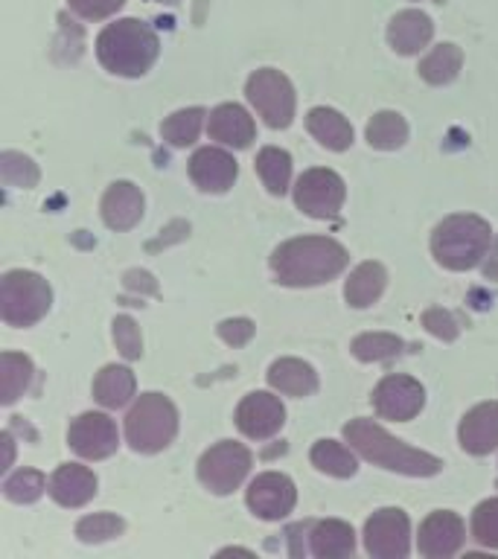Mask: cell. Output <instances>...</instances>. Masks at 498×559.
Segmentation results:
<instances>
[{
    "label": "cell",
    "instance_id": "30bf717a",
    "mask_svg": "<svg viewBox=\"0 0 498 559\" xmlns=\"http://www.w3.org/2000/svg\"><path fill=\"white\" fill-rule=\"evenodd\" d=\"M365 550L374 559H405L411 554V522L400 507L376 510L365 524Z\"/></svg>",
    "mask_w": 498,
    "mask_h": 559
},
{
    "label": "cell",
    "instance_id": "9a60e30c",
    "mask_svg": "<svg viewBox=\"0 0 498 559\" xmlns=\"http://www.w3.org/2000/svg\"><path fill=\"white\" fill-rule=\"evenodd\" d=\"M466 542V527L463 519L452 510H435L419 524L417 550L426 559H449L463 548Z\"/></svg>",
    "mask_w": 498,
    "mask_h": 559
},
{
    "label": "cell",
    "instance_id": "1f68e13d",
    "mask_svg": "<svg viewBox=\"0 0 498 559\" xmlns=\"http://www.w3.org/2000/svg\"><path fill=\"white\" fill-rule=\"evenodd\" d=\"M204 117H208L204 108H181V111H175L173 117H166L161 122V134L173 148H187L199 140Z\"/></svg>",
    "mask_w": 498,
    "mask_h": 559
},
{
    "label": "cell",
    "instance_id": "d4e9b609",
    "mask_svg": "<svg viewBox=\"0 0 498 559\" xmlns=\"http://www.w3.org/2000/svg\"><path fill=\"white\" fill-rule=\"evenodd\" d=\"M384 286H388V271L382 262L367 260L353 269V274L344 283V297L353 309H367L382 297Z\"/></svg>",
    "mask_w": 498,
    "mask_h": 559
},
{
    "label": "cell",
    "instance_id": "2e32d148",
    "mask_svg": "<svg viewBox=\"0 0 498 559\" xmlns=\"http://www.w3.org/2000/svg\"><path fill=\"white\" fill-rule=\"evenodd\" d=\"M236 175H239V164L225 148L204 146L190 157V178L201 192L222 195L234 187Z\"/></svg>",
    "mask_w": 498,
    "mask_h": 559
},
{
    "label": "cell",
    "instance_id": "6da1fadb",
    "mask_svg": "<svg viewBox=\"0 0 498 559\" xmlns=\"http://www.w3.org/2000/svg\"><path fill=\"white\" fill-rule=\"evenodd\" d=\"M347 262V248L332 236H297L274 248L269 265L280 286L309 288L339 277Z\"/></svg>",
    "mask_w": 498,
    "mask_h": 559
},
{
    "label": "cell",
    "instance_id": "277c9868",
    "mask_svg": "<svg viewBox=\"0 0 498 559\" xmlns=\"http://www.w3.org/2000/svg\"><path fill=\"white\" fill-rule=\"evenodd\" d=\"M493 230L487 218L475 213L446 216L431 234V253L449 271H472L487 260Z\"/></svg>",
    "mask_w": 498,
    "mask_h": 559
},
{
    "label": "cell",
    "instance_id": "e0dca14e",
    "mask_svg": "<svg viewBox=\"0 0 498 559\" xmlns=\"http://www.w3.org/2000/svg\"><path fill=\"white\" fill-rule=\"evenodd\" d=\"M458 440L466 454L484 457V454L498 449V402H481L472 411H466L458 426Z\"/></svg>",
    "mask_w": 498,
    "mask_h": 559
},
{
    "label": "cell",
    "instance_id": "9c48e42d",
    "mask_svg": "<svg viewBox=\"0 0 498 559\" xmlns=\"http://www.w3.org/2000/svg\"><path fill=\"white\" fill-rule=\"evenodd\" d=\"M347 187L344 178L332 169H306L295 183V204L309 218H335L344 207Z\"/></svg>",
    "mask_w": 498,
    "mask_h": 559
},
{
    "label": "cell",
    "instance_id": "7a4b0ae2",
    "mask_svg": "<svg viewBox=\"0 0 498 559\" xmlns=\"http://www.w3.org/2000/svg\"><path fill=\"white\" fill-rule=\"evenodd\" d=\"M344 440L349 443L353 452H358L367 463L382 466L388 472H400L408 478H431L443 469V461L435 454L414 449V445L402 443L396 437H391L379 423L367 417L349 419L344 426Z\"/></svg>",
    "mask_w": 498,
    "mask_h": 559
},
{
    "label": "cell",
    "instance_id": "ac0fdd59",
    "mask_svg": "<svg viewBox=\"0 0 498 559\" xmlns=\"http://www.w3.org/2000/svg\"><path fill=\"white\" fill-rule=\"evenodd\" d=\"M96 487H99V480H96L94 469H87L82 463H61L59 469L50 475L47 492L59 507L76 510L96 496Z\"/></svg>",
    "mask_w": 498,
    "mask_h": 559
},
{
    "label": "cell",
    "instance_id": "8fae6325",
    "mask_svg": "<svg viewBox=\"0 0 498 559\" xmlns=\"http://www.w3.org/2000/svg\"><path fill=\"white\" fill-rule=\"evenodd\" d=\"M370 402H374L376 414L382 419L408 423V419L417 417L419 411H423V405H426V388H423L414 376L391 373L376 384Z\"/></svg>",
    "mask_w": 498,
    "mask_h": 559
},
{
    "label": "cell",
    "instance_id": "7c38bea8",
    "mask_svg": "<svg viewBox=\"0 0 498 559\" xmlns=\"http://www.w3.org/2000/svg\"><path fill=\"white\" fill-rule=\"evenodd\" d=\"M68 445L85 461H105V457H111L117 452L120 431H117V423L108 414L87 411V414H79L70 423Z\"/></svg>",
    "mask_w": 498,
    "mask_h": 559
},
{
    "label": "cell",
    "instance_id": "d6a6232c",
    "mask_svg": "<svg viewBox=\"0 0 498 559\" xmlns=\"http://www.w3.org/2000/svg\"><path fill=\"white\" fill-rule=\"evenodd\" d=\"M402 338L393 335V332H365L353 338V356L365 365H374V361H388V358H396L402 353Z\"/></svg>",
    "mask_w": 498,
    "mask_h": 559
},
{
    "label": "cell",
    "instance_id": "484cf974",
    "mask_svg": "<svg viewBox=\"0 0 498 559\" xmlns=\"http://www.w3.org/2000/svg\"><path fill=\"white\" fill-rule=\"evenodd\" d=\"M138 391V379L126 365H105L94 379V400L108 411L129 405Z\"/></svg>",
    "mask_w": 498,
    "mask_h": 559
},
{
    "label": "cell",
    "instance_id": "d6986e66",
    "mask_svg": "<svg viewBox=\"0 0 498 559\" xmlns=\"http://www.w3.org/2000/svg\"><path fill=\"white\" fill-rule=\"evenodd\" d=\"M435 38V21L419 9H402L388 24V44L400 56H417Z\"/></svg>",
    "mask_w": 498,
    "mask_h": 559
},
{
    "label": "cell",
    "instance_id": "f546056e",
    "mask_svg": "<svg viewBox=\"0 0 498 559\" xmlns=\"http://www.w3.org/2000/svg\"><path fill=\"white\" fill-rule=\"evenodd\" d=\"M365 134L370 148L396 152V148L405 146V140H408V122H405V117L396 111H379L374 114V120L367 122Z\"/></svg>",
    "mask_w": 498,
    "mask_h": 559
},
{
    "label": "cell",
    "instance_id": "836d02e7",
    "mask_svg": "<svg viewBox=\"0 0 498 559\" xmlns=\"http://www.w3.org/2000/svg\"><path fill=\"white\" fill-rule=\"evenodd\" d=\"M50 487V480L44 478L38 469H17L12 475H7L3 480V496L12 501V504H33L44 496V489Z\"/></svg>",
    "mask_w": 498,
    "mask_h": 559
},
{
    "label": "cell",
    "instance_id": "60d3db41",
    "mask_svg": "<svg viewBox=\"0 0 498 559\" xmlns=\"http://www.w3.org/2000/svg\"><path fill=\"white\" fill-rule=\"evenodd\" d=\"M218 338L225 341L227 347H245L253 338V321L248 318H227L218 323Z\"/></svg>",
    "mask_w": 498,
    "mask_h": 559
},
{
    "label": "cell",
    "instance_id": "b9f144b4",
    "mask_svg": "<svg viewBox=\"0 0 498 559\" xmlns=\"http://www.w3.org/2000/svg\"><path fill=\"white\" fill-rule=\"evenodd\" d=\"M484 277L498 280V236L493 239V245H489L487 260H484Z\"/></svg>",
    "mask_w": 498,
    "mask_h": 559
},
{
    "label": "cell",
    "instance_id": "7402d4cb",
    "mask_svg": "<svg viewBox=\"0 0 498 559\" xmlns=\"http://www.w3.org/2000/svg\"><path fill=\"white\" fill-rule=\"evenodd\" d=\"M309 550L321 559L353 557L356 531L341 519H323V522L309 524Z\"/></svg>",
    "mask_w": 498,
    "mask_h": 559
},
{
    "label": "cell",
    "instance_id": "8d00e7d4",
    "mask_svg": "<svg viewBox=\"0 0 498 559\" xmlns=\"http://www.w3.org/2000/svg\"><path fill=\"white\" fill-rule=\"evenodd\" d=\"M472 539L481 548L498 550V498H487L472 513Z\"/></svg>",
    "mask_w": 498,
    "mask_h": 559
},
{
    "label": "cell",
    "instance_id": "603a6c76",
    "mask_svg": "<svg viewBox=\"0 0 498 559\" xmlns=\"http://www.w3.org/2000/svg\"><path fill=\"white\" fill-rule=\"evenodd\" d=\"M306 129L330 152H347L353 146V126H349V120L341 111H335V108H327V105H318V108L306 114Z\"/></svg>",
    "mask_w": 498,
    "mask_h": 559
},
{
    "label": "cell",
    "instance_id": "d590c367",
    "mask_svg": "<svg viewBox=\"0 0 498 559\" xmlns=\"http://www.w3.org/2000/svg\"><path fill=\"white\" fill-rule=\"evenodd\" d=\"M122 531H126V522L114 513L85 515V519L76 524V536L82 542H87V545H99V542L117 539Z\"/></svg>",
    "mask_w": 498,
    "mask_h": 559
},
{
    "label": "cell",
    "instance_id": "f1b7e54d",
    "mask_svg": "<svg viewBox=\"0 0 498 559\" xmlns=\"http://www.w3.org/2000/svg\"><path fill=\"white\" fill-rule=\"evenodd\" d=\"M253 166H257V175H260L271 195H286L288 183H292V155H288L286 148H260Z\"/></svg>",
    "mask_w": 498,
    "mask_h": 559
},
{
    "label": "cell",
    "instance_id": "ab89813d",
    "mask_svg": "<svg viewBox=\"0 0 498 559\" xmlns=\"http://www.w3.org/2000/svg\"><path fill=\"white\" fill-rule=\"evenodd\" d=\"M68 3L85 21H105V17L117 15L126 0H68Z\"/></svg>",
    "mask_w": 498,
    "mask_h": 559
},
{
    "label": "cell",
    "instance_id": "e575fe53",
    "mask_svg": "<svg viewBox=\"0 0 498 559\" xmlns=\"http://www.w3.org/2000/svg\"><path fill=\"white\" fill-rule=\"evenodd\" d=\"M0 178L7 187H35L42 173H38V166H35L33 157L21 155V152H3L0 155Z\"/></svg>",
    "mask_w": 498,
    "mask_h": 559
},
{
    "label": "cell",
    "instance_id": "4dcf8cb0",
    "mask_svg": "<svg viewBox=\"0 0 498 559\" xmlns=\"http://www.w3.org/2000/svg\"><path fill=\"white\" fill-rule=\"evenodd\" d=\"M33 361L24 356V353H12L7 349L3 356H0V400L3 405H12L17 396H24V391L33 382Z\"/></svg>",
    "mask_w": 498,
    "mask_h": 559
},
{
    "label": "cell",
    "instance_id": "5b68a950",
    "mask_svg": "<svg viewBox=\"0 0 498 559\" xmlns=\"http://www.w3.org/2000/svg\"><path fill=\"white\" fill-rule=\"evenodd\" d=\"M178 435V408L164 393H140L126 417V440L138 454H157Z\"/></svg>",
    "mask_w": 498,
    "mask_h": 559
},
{
    "label": "cell",
    "instance_id": "74e56055",
    "mask_svg": "<svg viewBox=\"0 0 498 559\" xmlns=\"http://www.w3.org/2000/svg\"><path fill=\"white\" fill-rule=\"evenodd\" d=\"M114 344L120 349L122 358L138 361L143 356V338H140V326L129 314H117L114 318Z\"/></svg>",
    "mask_w": 498,
    "mask_h": 559
},
{
    "label": "cell",
    "instance_id": "44dd1931",
    "mask_svg": "<svg viewBox=\"0 0 498 559\" xmlns=\"http://www.w3.org/2000/svg\"><path fill=\"white\" fill-rule=\"evenodd\" d=\"M103 222L111 230H131L143 218V192L131 181H114L103 195Z\"/></svg>",
    "mask_w": 498,
    "mask_h": 559
},
{
    "label": "cell",
    "instance_id": "4316f807",
    "mask_svg": "<svg viewBox=\"0 0 498 559\" xmlns=\"http://www.w3.org/2000/svg\"><path fill=\"white\" fill-rule=\"evenodd\" d=\"M463 68V50L458 44H437L435 50L428 52L426 59L419 61V79L428 85H449L458 79Z\"/></svg>",
    "mask_w": 498,
    "mask_h": 559
},
{
    "label": "cell",
    "instance_id": "8992f818",
    "mask_svg": "<svg viewBox=\"0 0 498 559\" xmlns=\"http://www.w3.org/2000/svg\"><path fill=\"white\" fill-rule=\"evenodd\" d=\"M52 288L35 271H7L0 280V318L7 326H35L44 314L50 312Z\"/></svg>",
    "mask_w": 498,
    "mask_h": 559
},
{
    "label": "cell",
    "instance_id": "4fadbf2b",
    "mask_svg": "<svg viewBox=\"0 0 498 559\" xmlns=\"http://www.w3.org/2000/svg\"><path fill=\"white\" fill-rule=\"evenodd\" d=\"M245 501L251 507V513L262 522H280L297 504L295 480L283 475V472H262L248 484Z\"/></svg>",
    "mask_w": 498,
    "mask_h": 559
},
{
    "label": "cell",
    "instance_id": "cb8c5ba5",
    "mask_svg": "<svg viewBox=\"0 0 498 559\" xmlns=\"http://www.w3.org/2000/svg\"><path fill=\"white\" fill-rule=\"evenodd\" d=\"M269 384L283 396L304 400L318 391V373L312 365H306L300 358H277L269 367Z\"/></svg>",
    "mask_w": 498,
    "mask_h": 559
},
{
    "label": "cell",
    "instance_id": "f35d334b",
    "mask_svg": "<svg viewBox=\"0 0 498 559\" xmlns=\"http://www.w3.org/2000/svg\"><path fill=\"white\" fill-rule=\"evenodd\" d=\"M423 326L440 341H454L461 335V326L454 321V314L446 312L443 306H431V309H426V312H423Z\"/></svg>",
    "mask_w": 498,
    "mask_h": 559
},
{
    "label": "cell",
    "instance_id": "ba28073f",
    "mask_svg": "<svg viewBox=\"0 0 498 559\" xmlns=\"http://www.w3.org/2000/svg\"><path fill=\"white\" fill-rule=\"evenodd\" d=\"M253 466V454L242 443L222 440L210 445L199 461V480L213 492V496H230L234 489L242 487L248 472Z\"/></svg>",
    "mask_w": 498,
    "mask_h": 559
},
{
    "label": "cell",
    "instance_id": "ffe728a7",
    "mask_svg": "<svg viewBox=\"0 0 498 559\" xmlns=\"http://www.w3.org/2000/svg\"><path fill=\"white\" fill-rule=\"evenodd\" d=\"M208 134L210 140H216L222 146L248 148L257 138V126H253V117L245 111L242 105L225 103L210 111Z\"/></svg>",
    "mask_w": 498,
    "mask_h": 559
},
{
    "label": "cell",
    "instance_id": "3957f363",
    "mask_svg": "<svg viewBox=\"0 0 498 559\" xmlns=\"http://www.w3.org/2000/svg\"><path fill=\"white\" fill-rule=\"evenodd\" d=\"M161 41L155 29L138 17H120L96 38V59L114 76L138 79L157 61Z\"/></svg>",
    "mask_w": 498,
    "mask_h": 559
},
{
    "label": "cell",
    "instance_id": "5bb4252c",
    "mask_svg": "<svg viewBox=\"0 0 498 559\" xmlns=\"http://www.w3.org/2000/svg\"><path fill=\"white\" fill-rule=\"evenodd\" d=\"M234 419L236 428L248 440H271L274 435H280V428L286 426V408L274 393L253 391L239 402Z\"/></svg>",
    "mask_w": 498,
    "mask_h": 559
},
{
    "label": "cell",
    "instance_id": "83f0119b",
    "mask_svg": "<svg viewBox=\"0 0 498 559\" xmlns=\"http://www.w3.org/2000/svg\"><path fill=\"white\" fill-rule=\"evenodd\" d=\"M309 461L318 472L332 475V478H353L358 472L356 454L339 440H318L309 452Z\"/></svg>",
    "mask_w": 498,
    "mask_h": 559
},
{
    "label": "cell",
    "instance_id": "52a82bcc",
    "mask_svg": "<svg viewBox=\"0 0 498 559\" xmlns=\"http://www.w3.org/2000/svg\"><path fill=\"white\" fill-rule=\"evenodd\" d=\"M245 96L271 129H288L297 111L295 85L288 82L286 73L274 68L253 70L245 82Z\"/></svg>",
    "mask_w": 498,
    "mask_h": 559
}]
</instances>
